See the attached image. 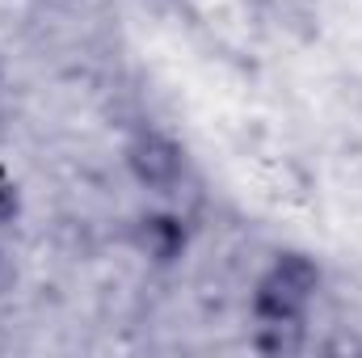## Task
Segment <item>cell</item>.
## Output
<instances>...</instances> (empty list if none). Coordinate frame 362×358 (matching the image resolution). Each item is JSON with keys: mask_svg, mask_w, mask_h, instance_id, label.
Segmentation results:
<instances>
[{"mask_svg": "<svg viewBox=\"0 0 362 358\" xmlns=\"http://www.w3.org/2000/svg\"><path fill=\"white\" fill-rule=\"evenodd\" d=\"M325 287V270L303 249L274 253L249 291V316L257 325H308Z\"/></svg>", "mask_w": 362, "mask_h": 358, "instance_id": "cell-1", "label": "cell"}, {"mask_svg": "<svg viewBox=\"0 0 362 358\" xmlns=\"http://www.w3.org/2000/svg\"><path fill=\"white\" fill-rule=\"evenodd\" d=\"M122 165L135 185L152 190V194H173L185 181V148L160 127H144L127 139L122 148Z\"/></svg>", "mask_w": 362, "mask_h": 358, "instance_id": "cell-2", "label": "cell"}, {"mask_svg": "<svg viewBox=\"0 0 362 358\" xmlns=\"http://www.w3.org/2000/svg\"><path fill=\"white\" fill-rule=\"evenodd\" d=\"M189 219L173 211V207H152L131 224V245L139 258H148L152 266H177L181 258L189 253Z\"/></svg>", "mask_w": 362, "mask_h": 358, "instance_id": "cell-3", "label": "cell"}, {"mask_svg": "<svg viewBox=\"0 0 362 358\" xmlns=\"http://www.w3.org/2000/svg\"><path fill=\"white\" fill-rule=\"evenodd\" d=\"M303 346H308V325H257L253 329V350L270 358L299 354Z\"/></svg>", "mask_w": 362, "mask_h": 358, "instance_id": "cell-4", "label": "cell"}, {"mask_svg": "<svg viewBox=\"0 0 362 358\" xmlns=\"http://www.w3.org/2000/svg\"><path fill=\"white\" fill-rule=\"evenodd\" d=\"M21 211H25L21 185H17L13 173H8V165L0 161V232H4V228H13V224L21 219Z\"/></svg>", "mask_w": 362, "mask_h": 358, "instance_id": "cell-5", "label": "cell"}, {"mask_svg": "<svg viewBox=\"0 0 362 358\" xmlns=\"http://www.w3.org/2000/svg\"><path fill=\"white\" fill-rule=\"evenodd\" d=\"M0 85H4V68H0Z\"/></svg>", "mask_w": 362, "mask_h": 358, "instance_id": "cell-6", "label": "cell"}]
</instances>
